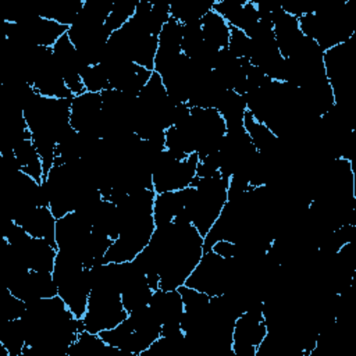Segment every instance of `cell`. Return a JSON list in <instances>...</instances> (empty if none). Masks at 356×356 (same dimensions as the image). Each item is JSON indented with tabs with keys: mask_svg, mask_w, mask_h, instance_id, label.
<instances>
[{
	"mask_svg": "<svg viewBox=\"0 0 356 356\" xmlns=\"http://www.w3.org/2000/svg\"><path fill=\"white\" fill-rule=\"evenodd\" d=\"M203 236L181 211L165 227H156L149 243L134 259L146 275L160 277V289H178L203 256Z\"/></svg>",
	"mask_w": 356,
	"mask_h": 356,
	"instance_id": "cell-1",
	"label": "cell"
},
{
	"mask_svg": "<svg viewBox=\"0 0 356 356\" xmlns=\"http://www.w3.org/2000/svg\"><path fill=\"white\" fill-rule=\"evenodd\" d=\"M21 320L33 356H67L85 330L82 318H76L58 295L28 302Z\"/></svg>",
	"mask_w": 356,
	"mask_h": 356,
	"instance_id": "cell-2",
	"label": "cell"
},
{
	"mask_svg": "<svg viewBox=\"0 0 356 356\" xmlns=\"http://www.w3.org/2000/svg\"><path fill=\"white\" fill-rule=\"evenodd\" d=\"M71 100L38 95L24 108L31 139L43 163V178L54 164L58 140L71 128Z\"/></svg>",
	"mask_w": 356,
	"mask_h": 356,
	"instance_id": "cell-3",
	"label": "cell"
},
{
	"mask_svg": "<svg viewBox=\"0 0 356 356\" xmlns=\"http://www.w3.org/2000/svg\"><path fill=\"white\" fill-rule=\"evenodd\" d=\"M89 273L92 291L82 321L86 331L99 334L122 323L128 317V312L122 305L120 289L107 278L102 264L90 267Z\"/></svg>",
	"mask_w": 356,
	"mask_h": 356,
	"instance_id": "cell-4",
	"label": "cell"
},
{
	"mask_svg": "<svg viewBox=\"0 0 356 356\" xmlns=\"http://www.w3.org/2000/svg\"><path fill=\"white\" fill-rule=\"evenodd\" d=\"M191 186L192 192L182 211L199 234L204 236L228 200V179L217 171L211 175L195 177Z\"/></svg>",
	"mask_w": 356,
	"mask_h": 356,
	"instance_id": "cell-5",
	"label": "cell"
},
{
	"mask_svg": "<svg viewBox=\"0 0 356 356\" xmlns=\"http://www.w3.org/2000/svg\"><path fill=\"white\" fill-rule=\"evenodd\" d=\"M299 19L302 33L313 39L324 51L348 42L356 32L355 11L350 3L318 11H307Z\"/></svg>",
	"mask_w": 356,
	"mask_h": 356,
	"instance_id": "cell-6",
	"label": "cell"
},
{
	"mask_svg": "<svg viewBox=\"0 0 356 356\" xmlns=\"http://www.w3.org/2000/svg\"><path fill=\"white\" fill-rule=\"evenodd\" d=\"M99 335L107 345L139 356L161 335V324L152 309L145 306L129 312L122 323Z\"/></svg>",
	"mask_w": 356,
	"mask_h": 356,
	"instance_id": "cell-7",
	"label": "cell"
},
{
	"mask_svg": "<svg viewBox=\"0 0 356 356\" xmlns=\"http://www.w3.org/2000/svg\"><path fill=\"white\" fill-rule=\"evenodd\" d=\"M245 277L238 259H225L213 250L203 253L200 261L193 268L184 285L200 291L206 295L217 296L234 289Z\"/></svg>",
	"mask_w": 356,
	"mask_h": 356,
	"instance_id": "cell-8",
	"label": "cell"
},
{
	"mask_svg": "<svg viewBox=\"0 0 356 356\" xmlns=\"http://www.w3.org/2000/svg\"><path fill=\"white\" fill-rule=\"evenodd\" d=\"M67 32L68 26L60 25L58 22L39 14H22L4 19L6 38L21 44L53 47Z\"/></svg>",
	"mask_w": 356,
	"mask_h": 356,
	"instance_id": "cell-9",
	"label": "cell"
},
{
	"mask_svg": "<svg viewBox=\"0 0 356 356\" xmlns=\"http://www.w3.org/2000/svg\"><path fill=\"white\" fill-rule=\"evenodd\" d=\"M199 156L196 153L179 160L170 150L164 149L156 157L152 182L156 193L181 191L192 185L196 177Z\"/></svg>",
	"mask_w": 356,
	"mask_h": 356,
	"instance_id": "cell-10",
	"label": "cell"
},
{
	"mask_svg": "<svg viewBox=\"0 0 356 356\" xmlns=\"http://www.w3.org/2000/svg\"><path fill=\"white\" fill-rule=\"evenodd\" d=\"M182 125L188 129L192 138L195 153L199 156V160L207 154L218 152L227 132L225 121L216 108L191 107V117Z\"/></svg>",
	"mask_w": 356,
	"mask_h": 356,
	"instance_id": "cell-11",
	"label": "cell"
},
{
	"mask_svg": "<svg viewBox=\"0 0 356 356\" xmlns=\"http://www.w3.org/2000/svg\"><path fill=\"white\" fill-rule=\"evenodd\" d=\"M154 229L156 225L153 216L124 221L120 236L111 242L104 254V263H122L134 260L149 243Z\"/></svg>",
	"mask_w": 356,
	"mask_h": 356,
	"instance_id": "cell-12",
	"label": "cell"
},
{
	"mask_svg": "<svg viewBox=\"0 0 356 356\" xmlns=\"http://www.w3.org/2000/svg\"><path fill=\"white\" fill-rule=\"evenodd\" d=\"M99 65L104 70L111 89H117L135 97L139 96L153 72L134 61L110 53L107 49L104 50Z\"/></svg>",
	"mask_w": 356,
	"mask_h": 356,
	"instance_id": "cell-13",
	"label": "cell"
},
{
	"mask_svg": "<svg viewBox=\"0 0 356 356\" xmlns=\"http://www.w3.org/2000/svg\"><path fill=\"white\" fill-rule=\"evenodd\" d=\"M67 35L76 51L89 65H96L100 63L110 38L104 24L93 22L82 15H78L75 22L68 28Z\"/></svg>",
	"mask_w": 356,
	"mask_h": 356,
	"instance_id": "cell-14",
	"label": "cell"
},
{
	"mask_svg": "<svg viewBox=\"0 0 356 356\" xmlns=\"http://www.w3.org/2000/svg\"><path fill=\"white\" fill-rule=\"evenodd\" d=\"M267 334L263 303L243 312L235 321L232 334L234 356H256L259 345Z\"/></svg>",
	"mask_w": 356,
	"mask_h": 356,
	"instance_id": "cell-15",
	"label": "cell"
},
{
	"mask_svg": "<svg viewBox=\"0 0 356 356\" xmlns=\"http://www.w3.org/2000/svg\"><path fill=\"white\" fill-rule=\"evenodd\" d=\"M92 222L79 211L68 213L56 221V243L60 250L70 252L81 259L90 239Z\"/></svg>",
	"mask_w": 356,
	"mask_h": 356,
	"instance_id": "cell-16",
	"label": "cell"
},
{
	"mask_svg": "<svg viewBox=\"0 0 356 356\" xmlns=\"http://www.w3.org/2000/svg\"><path fill=\"white\" fill-rule=\"evenodd\" d=\"M51 49H53V57H54L57 71L60 72L61 78L64 79L70 90L74 93V96L86 92L81 76L83 71L89 67V64L76 51L68 35L64 33Z\"/></svg>",
	"mask_w": 356,
	"mask_h": 356,
	"instance_id": "cell-17",
	"label": "cell"
},
{
	"mask_svg": "<svg viewBox=\"0 0 356 356\" xmlns=\"http://www.w3.org/2000/svg\"><path fill=\"white\" fill-rule=\"evenodd\" d=\"M149 307L161 324L163 337H184L181 320L184 314V300L178 289H156L150 298Z\"/></svg>",
	"mask_w": 356,
	"mask_h": 356,
	"instance_id": "cell-18",
	"label": "cell"
},
{
	"mask_svg": "<svg viewBox=\"0 0 356 356\" xmlns=\"http://www.w3.org/2000/svg\"><path fill=\"white\" fill-rule=\"evenodd\" d=\"M4 285L25 303L57 295V285L50 271L24 270L8 278Z\"/></svg>",
	"mask_w": 356,
	"mask_h": 356,
	"instance_id": "cell-19",
	"label": "cell"
},
{
	"mask_svg": "<svg viewBox=\"0 0 356 356\" xmlns=\"http://www.w3.org/2000/svg\"><path fill=\"white\" fill-rule=\"evenodd\" d=\"M70 122L78 132L102 138L103 106L100 93L83 92L74 96L71 100Z\"/></svg>",
	"mask_w": 356,
	"mask_h": 356,
	"instance_id": "cell-20",
	"label": "cell"
},
{
	"mask_svg": "<svg viewBox=\"0 0 356 356\" xmlns=\"http://www.w3.org/2000/svg\"><path fill=\"white\" fill-rule=\"evenodd\" d=\"M200 72L202 70H199L188 56L181 54V57L160 76L167 95L175 103H188L191 89Z\"/></svg>",
	"mask_w": 356,
	"mask_h": 356,
	"instance_id": "cell-21",
	"label": "cell"
},
{
	"mask_svg": "<svg viewBox=\"0 0 356 356\" xmlns=\"http://www.w3.org/2000/svg\"><path fill=\"white\" fill-rule=\"evenodd\" d=\"M182 24L174 18L163 26L159 33V46L154 57V71L165 72L182 54Z\"/></svg>",
	"mask_w": 356,
	"mask_h": 356,
	"instance_id": "cell-22",
	"label": "cell"
},
{
	"mask_svg": "<svg viewBox=\"0 0 356 356\" xmlns=\"http://www.w3.org/2000/svg\"><path fill=\"white\" fill-rule=\"evenodd\" d=\"M90 291H92V278H90L89 268L86 267L76 275L57 285V295L64 300L67 307L72 312V314L76 318L83 317Z\"/></svg>",
	"mask_w": 356,
	"mask_h": 356,
	"instance_id": "cell-23",
	"label": "cell"
},
{
	"mask_svg": "<svg viewBox=\"0 0 356 356\" xmlns=\"http://www.w3.org/2000/svg\"><path fill=\"white\" fill-rule=\"evenodd\" d=\"M22 229H25L33 238H42L49 241L51 245L56 243V221L57 218L51 213L50 207L36 206L18 214L14 220Z\"/></svg>",
	"mask_w": 356,
	"mask_h": 356,
	"instance_id": "cell-24",
	"label": "cell"
},
{
	"mask_svg": "<svg viewBox=\"0 0 356 356\" xmlns=\"http://www.w3.org/2000/svg\"><path fill=\"white\" fill-rule=\"evenodd\" d=\"M213 10L218 13L229 26L248 33L257 22L259 13L253 0H214Z\"/></svg>",
	"mask_w": 356,
	"mask_h": 356,
	"instance_id": "cell-25",
	"label": "cell"
},
{
	"mask_svg": "<svg viewBox=\"0 0 356 356\" xmlns=\"http://www.w3.org/2000/svg\"><path fill=\"white\" fill-rule=\"evenodd\" d=\"M192 192V186L181 191L156 193L153 203V221L156 227L171 224L175 217L185 209L186 200Z\"/></svg>",
	"mask_w": 356,
	"mask_h": 356,
	"instance_id": "cell-26",
	"label": "cell"
},
{
	"mask_svg": "<svg viewBox=\"0 0 356 356\" xmlns=\"http://www.w3.org/2000/svg\"><path fill=\"white\" fill-rule=\"evenodd\" d=\"M273 31L284 58H288L296 50L305 36L299 28V19L285 11L274 21Z\"/></svg>",
	"mask_w": 356,
	"mask_h": 356,
	"instance_id": "cell-27",
	"label": "cell"
},
{
	"mask_svg": "<svg viewBox=\"0 0 356 356\" xmlns=\"http://www.w3.org/2000/svg\"><path fill=\"white\" fill-rule=\"evenodd\" d=\"M90 222L93 229L104 234L111 241L117 239L122 229V218L117 204L104 199L95 210Z\"/></svg>",
	"mask_w": 356,
	"mask_h": 356,
	"instance_id": "cell-28",
	"label": "cell"
},
{
	"mask_svg": "<svg viewBox=\"0 0 356 356\" xmlns=\"http://www.w3.org/2000/svg\"><path fill=\"white\" fill-rule=\"evenodd\" d=\"M243 128L249 134L253 145L260 153H275L284 147L282 140H280L264 124L254 120V117L246 111L243 117Z\"/></svg>",
	"mask_w": 356,
	"mask_h": 356,
	"instance_id": "cell-29",
	"label": "cell"
},
{
	"mask_svg": "<svg viewBox=\"0 0 356 356\" xmlns=\"http://www.w3.org/2000/svg\"><path fill=\"white\" fill-rule=\"evenodd\" d=\"M202 35L203 40L217 50L225 49L229 42L231 26L229 24L214 10H210L202 18Z\"/></svg>",
	"mask_w": 356,
	"mask_h": 356,
	"instance_id": "cell-30",
	"label": "cell"
},
{
	"mask_svg": "<svg viewBox=\"0 0 356 356\" xmlns=\"http://www.w3.org/2000/svg\"><path fill=\"white\" fill-rule=\"evenodd\" d=\"M216 110L221 114L227 128H235L243 125V117L248 111L246 100L235 90H225L218 100Z\"/></svg>",
	"mask_w": 356,
	"mask_h": 356,
	"instance_id": "cell-31",
	"label": "cell"
},
{
	"mask_svg": "<svg viewBox=\"0 0 356 356\" xmlns=\"http://www.w3.org/2000/svg\"><path fill=\"white\" fill-rule=\"evenodd\" d=\"M14 154L18 160L19 170L38 182L43 179V163L31 138L21 140L14 146Z\"/></svg>",
	"mask_w": 356,
	"mask_h": 356,
	"instance_id": "cell-32",
	"label": "cell"
},
{
	"mask_svg": "<svg viewBox=\"0 0 356 356\" xmlns=\"http://www.w3.org/2000/svg\"><path fill=\"white\" fill-rule=\"evenodd\" d=\"M214 0H181L170 4L171 18L179 21L182 25L188 22L202 21V18L213 10Z\"/></svg>",
	"mask_w": 356,
	"mask_h": 356,
	"instance_id": "cell-33",
	"label": "cell"
},
{
	"mask_svg": "<svg viewBox=\"0 0 356 356\" xmlns=\"http://www.w3.org/2000/svg\"><path fill=\"white\" fill-rule=\"evenodd\" d=\"M0 343L10 356H19L26 346L25 328L21 318L0 323Z\"/></svg>",
	"mask_w": 356,
	"mask_h": 356,
	"instance_id": "cell-34",
	"label": "cell"
},
{
	"mask_svg": "<svg viewBox=\"0 0 356 356\" xmlns=\"http://www.w3.org/2000/svg\"><path fill=\"white\" fill-rule=\"evenodd\" d=\"M82 6H83V0H65V1L57 3L56 6L50 7L46 11H40L38 14L44 18L53 19V21L58 22L60 25L70 28L78 18V15L82 10Z\"/></svg>",
	"mask_w": 356,
	"mask_h": 356,
	"instance_id": "cell-35",
	"label": "cell"
},
{
	"mask_svg": "<svg viewBox=\"0 0 356 356\" xmlns=\"http://www.w3.org/2000/svg\"><path fill=\"white\" fill-rule=\"evenodd\" d=\"M138 0H121V1H114L113 8L110 15L107 17L104 22V28L107 32L111 35L114 31L120 29L134 14L136 8Z\"/></svg>",
	"mask_w": 356,
	"mask_h": 356,
	"instance_id": "cell-36",
	"label": "cell"
},
{
	"mask_svg": "<svg viewBox=\"0 0 356 356\" xmlns=\"http://www.w3.org/2000/svg\"><path fill=\"white\" fill-rule=\"evenodd\" d=\"M182 26V54L192 57L204 43L202 35V21L188 22Z\"/></svg>",
	"mask_w": 356,
	"mask_h": 356,
	"instance_id": "cell-37",
	"label": "cell"
},
{
	"mask_svg": "<svg viewBox=\"0 0 356 356\" xmlns=\"http://www.w3.org/2000/svg\"><path fill=\"white\" fill-rule=\"evenodd\" d=\"M82 83L86 92H92V93H102L103 90L110 89V82L108 78L104 72V70L96 64V65H89L82 76Z\"/></svg>",
	"mask_w": 356,
	"mask_h": 356,
	"instance_id": "cell-38",
	"label": "cell"
},
{
	"mask_svg": "<svg viewBox=\"0 0 356 356\" xmlns=\"http://www.w3.org/2000/svg\"><path fill=\"white\" fill-rule=\"evenodd\" d=\"M113 3L110 0H83L79 15L99 24H104L111 13Z\"/></svg>",
	"mask_w": 356,
	"mask_h": 356,
	"instance_id": "cell-39",
	"label": "cell"
},
{
	"mask_svg": "<svg viewBox=\"0 0 356 356\" xmlns=\"http://www.w3.org/2000/svg\"><path fill=\"white\" fill-rule=\"evenodd\" d=\"M227 49L236 58H249L252 51V39L243 31L231 26V35Z\"/></svg>",
	"mask_w": 356,
	"mask_h": 356,
	"instance_id": "cell-40",
	"label": "cell"
},
{
	"mask_svg": "<svg viewBox=\"0 0 356 356\" xmlns=\"http://www.w3.org/2000/svg\"><path fill=\"white\" fill-rule=\"evenodd\" d=\"M211 250L225 259H229V257H235L239 253V246L238 243H234L229 241H218L213 245Z\"/></svg>",
	"mask_w": 356,
	"mask_h": 356,
	"instance_id": "cell-41",
	"label": "cell"
}]
</instances>
